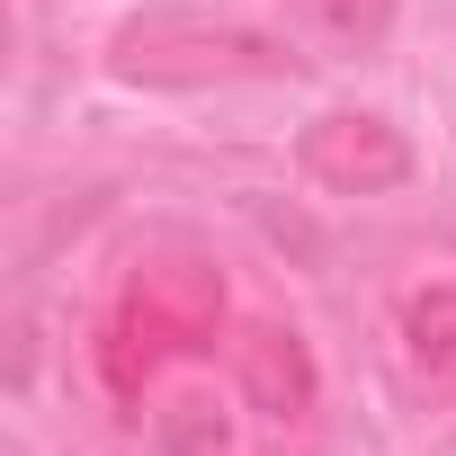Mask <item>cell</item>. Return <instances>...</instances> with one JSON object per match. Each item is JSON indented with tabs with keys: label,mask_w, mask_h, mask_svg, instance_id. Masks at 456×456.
<instances>
[{
	"label": "cell",
	"mask_w": 456,
	"mask_h": 456,
	"mask_svg": "<svg viewBox=\"0 0 456 456\" xmlns=\"http://www.w3.org/2000/svg\"><path fill=\"white\" fill-rule=\"evenodd\" d=\"M161 447H170V456H233V429H224V411H215L206 394H179V403L161 411Z\"/></svg>",
	"instance_id": "7"
},
{
	"label": "cell",
	"mask_w": 456,
	"mask_h": 456,
	"mask_svg": "<svg viewBox=\"0 0 456 456\" xmlns=\"http://www.w3.org/2000/svg\"><path fill=\"white\" fill-rule=\"evenodd\" d=\"M233 358H242V394H251L260 420H278V429L314 420V403H322V367H314V349H305L296 322H251Z\"/></svg>",
	"instance_id": "4"
},
{
	"label": "cell",
	"mask_w": 456,
	"mask_h": 456,
	"mask_svg": "<svg viewBox=\"0 0 456 456\" xmlns=\"http://www.w3.org/2000/svg\"><path fill=\"white\" fill-rule=\"evenodd\" d=\"M108 72L126 90H224V81H278L287 45L251 19H215V10H179V0H152V10L108 28Z\"/></svg>",
	"instance_id": "1"
},
{
	"label": "cell",
	"mask_w": 456,
	"mask_h": 456,
	"mask_svg": "<svg viewBox=\"0 0 456 456\" xmlns=\"http://www.w3.org/2000/svg\"><path fill=\"white\" fill-rule=\"evenodd\" d=\"M296 10L331 37V45H385V28H394V10H403V0H296Z\"/></svg>",
	"instance_id": "6"
},
{
	"label": "cell",
	"mask_w": 456,
	"mask_h": 456,
	"mask_svg": "<svg viewBox=\"0 0 456 456\" xmlns=\"http://www.w3.org/2000/svg\"><path fill=\"white\" fill-rule=\"evenodd\" d=\"M403 358L429 385H456V287H411L403 296Z\"/></svg>",
	"instance_id": "5"
},
{
	"label": "cell",
	"mask_w": 456,
	"mask_h": 456,
	"mask_svg": "<svg viewBox=\"0 0 456 456\" xmlns=\"http://www.w3.org/2000/svg\"><path fill=\"white\" fill-rule=\"evenodd\" d=\"M224 331V278L206 260H152L126 278V296L108 305V331H99V376L108 394H143L170 358H197L215 349Z\"/></svg>",
	"instance_id": "2"
},
{
	"label": "cell",
	"mask_w": 456,
	"mask_h": 456,
	"mask_svg": "<svg viewBox=\"0 0 456 456\" xmlns=\"http://www.w3.org/2000/svg\"><path fill=\"white\" fill-rule=\"evenodd\" d=\"M296 152H305V170H314L322 188H340V197H385V188L411 179V143H403V126H385L376 108H331V117H314Z\"/></svg>",
	"instance_id": "3"
}]
</instances>
